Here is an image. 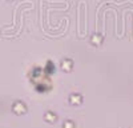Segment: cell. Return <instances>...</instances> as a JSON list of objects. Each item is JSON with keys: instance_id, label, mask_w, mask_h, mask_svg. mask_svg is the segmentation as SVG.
I'll use <instances>...</instances> for the list:
<instances>
[{"instance_id": "cell-1", "label": "cell", "mask_w": 133, "mask_h": 128, "mask_svg": "<svg viewBox=\"0 0 133 128\" xmlns=\"http://www.w3.org/2000/svg\"><path fill=\"white\" fill-rule=\"evenodd\" d=\"M60 68L64 71V72H71L73 69V60L69 59V57H65L60 61Z\"/></svg>"}, {"instance_id": "cell-2", "label": "cell", "mask_w": 133, "mask_h": 128, "mask_svg": "<svg viewBox=\"0 0 133 128\" xmlns=\"http://www.w3.org/2000/svg\"><path fill=\"white\" fill-rule=\"evenodd\" d=\"M103 41H104V37H103L101 34H98V32H96V34H93V35L91 36V44L95 46V47L101 46Z\"/></svg>"}, {"instance_id": "cell-3", "label": "cell", "mask_w": 133, "mask_h": 128, "mask_svg": "<svg viewBox=\"0 0 133 128\" xmlns=\"http://www.w3.org/2000/svg\"><path fill=\"white\" fill-rule=\"evenodd\" d=\"M14 112L15 113H17V115H23V113H25L27 112V107H25V104L23 103V101H16L15 104H14Z\"/></svg>"}, {"instance_id": "cell-4", "label": "cell", "mask_w": 133, "mask_h": 128, "mask_svg": "<svg viewBox=\"0 0 133 128\" xmlns=\"http://www.w3.org/2000/svg\"><path fill=\"white\" fill-rule=\"evenodd\" d=\"M69 103H71L72 105H79V104H81V103H83V98H81V95H79V93H73V95H71V98H69Z\"/></svg>"}, {"instance_id": "cell-5", "label": "cell", "mask_w": 133, "mask_h": 128, "mask_svg": "<svg viewBox=\"0 0 133 128\" xmlns=\"http://www.w3.org/2000/svg\"><path fill=\"white\" fill-rule=\"evenodd\" d=\"M44 119H45V121H48V123H56L57 121V115L53 113V112H47L45 115H44Z\"/></svg>"}, {"instance_id": "cell-6", "label": "cell", "mask_w": 133, "mask_h": 128, "mask_svg": "<svg viewBox=\"0 0 133 128\" xmlns=\"http://www.w3.org/2000/svg\"><path fill=\"white\" fill-rule=\"evenodd\" d=\"M63 128H75V124L71 120H65L64 124H63Z\"/></svg>"}, {"instance_id": "cell-7", "label": "cell", "mask_w": 133, "mask_h": 128, "mask_svg": "<svg viewBox=\"0 0 133 128\" xmlns=\"http://www.w3.org/2000/svg\"><path fill=\"white\" fill-rule=\"evenodd\" d=\"M9 2H14V0H9Z\"/></svg>"}]
</instances>
